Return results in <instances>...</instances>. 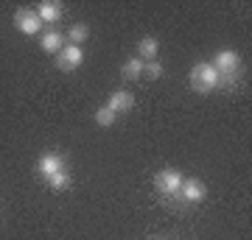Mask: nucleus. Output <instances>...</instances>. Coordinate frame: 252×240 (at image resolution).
Masks as SVG:
<instances>
[{"label": "nucleus", "instance_id": "nucleus-1", "mask_svg": "<svg viewBox=\"0 0 252 240\" xmlns=\"http://www.w3.org/2000/svg\"><path fill=\"white\" fill-rule=\"evenodd\" d=\"M216 84H219V73L213 64L210 62L193 64V70H190V87L196 89V92H210Z\"/></svg>", "mask_w": 252, "mask_h": 240}, {"label": "nucleus", "instance_id": "nucleus-2", "mask_svg": "<svg viewBox=\"0 0 252 240\" xmlns=\"http://www.w3.org/2000/svg\"><path fill=\"white\" fill-rule=\"evenodd\" d=\"M182 173L180 170H171V168H165L157 173V179H154V185H157V190L160 193H165V196H174V193H180V187H182Z\"/></svg>", "mask_w": 252, "mask_h": 240}, {"label": "nucleus", "instance_id": "nucleus-3", "mask_svg": "<svg viewBox=\"0 0 252 240\" xmlns=\"http://www.w3.org/2000/svg\"><path fill=\"white\" fill-rule=\"evenodd\" d=\"M84 62V53H81L79 45H67L59 51V59H56V67L59 70H76L79 64Z\"/></svg>", "mask_w": 252, "mask_h": 240}, {"label": "nucleus", "instance_id": "nucleus-4", "mask_svg": "<svg viewBox=\"0 0 252 240\" xmlns=\"http://www.w3.org/2000/svg\"><path fill=\"white\" fill-rule=\"evenodd\" d=\"M39 26H42V23L36 17V11H31V9H20L17 14H14V28L23 31V34H36Z\"/></svg>", "mask_w": 252, "mask_h": 240}, {"label": "nucleus", "instance_id": "nucleus-5", "mask_svg": "<svg viewBox=\"0 0 252 240\" xmlns=\"http://www.w3.org/2000/svg\"><path fill=\"white\" fill-rule=\"evenodd\" d=\"M238 53L235 51H219L216 59H213V67H216V73L221 76V73H235L238 70Z\"/></svg>", "mask_w": 252, "mask_h": 240}, {"label": "nucleus", "instance_id": "nucleus-6", "mask_svg": "<svg viewBox=\"0 0 252 240\" xmlns=\"http://www.w3.org/2000/svg\"><path fill=\"white\" fill-rule=\"evenodd\" d=\"M36 170L42 173V176H54L59 170H64V160L59 154H42L39 162H36Z\"/></svg>", "mask_w": 252, "mask_h": 240}, {"label": "nucleus", "instance_id": "nucleus-7", "mask_svg": "<svg viewBox=\"0 0 252 240\" xmlns=\"http://www.w3.org/2000/svg\"><path fill=\"white\" fill-rule=\"evenodd\" d=\"M109 109H112V112H129V109L135 107V95H132V92H126V89H118V92H112V95H109V104H107Z\"/></svg>", "mask_w": 252, "mask_h": 240}, {"label": "nucleus", "instance_id": "nucleus-8", "mask_svg": "<svg viewBox=\"0 0 252 240\" xmlns=\"http://www.w3.org/2000/svg\"><path fill=\"white\" fill-rule=\"evenodd\" d=\"M205 185L202 182H196V179H188V182H182V198L185 201H190V204H199L202 198H205Z\"/></svg>", "mask_w": 252, "mask_h": 240}, {"label": "nucleus", "instance_id": "nucleus-9", "mask_svg": "<svg viewBox=\"0 0 252 240\" xmlns=\"http://www.w3.org/2000/svg\"><path fill=\"white\" fill-rule=\"evenodd\" d=\"M36 17H39V23H56V20L62 17V3H56V0H45V3L36 9Z\"/></svg>", "mask_w": 252, "mask_h": 240}, {"label": "nucleus", "instance_id": "nucleus-10", "mask_svg": "<svg viewBox=\"0 0 252 240\" xmlns=\"http://www.w3.org/2000/svg\"><path fill=\"white\" fill-rule=\"evenodd\" d=\"M62 42H64V36L59 34V31H48V34L39 39V45H42V51H45V53H56V51H62Z\"/></svg>", "mask_w": 252, "mask_h": 240}, {"label": "nucleus", "instance_id": "nucleus-11", "mask_svg": "<svg viewBox=\"0 0 252 240\" xmlns=\"http://www.w3.org/2000/svg\"><path fill=\"white\" fill-rule=\"evenodd\" d=\"M157 51H160V42H157L154 36H143V39H140V59L154 62V59H157Z\"/></svg>", "mask_w": 252, "mask_h": 240}, {"label": "nucleus", "instance_id": "nucleus-12", "mask_svg": "<svg viewBox=\"0 0 252 240\" xmlns=\"http://www.w3.org/2000/svg\"><path fill=\"white\" fill-rule=\"evenodd\" d=\"M140 76H143V59H129V62L124 64V79L137 81Z\"/></svg>", "mask_w": 252, "mask_h": 240}, {"label": "nucleus", "instance_id": "nucleus-13", "mask_svg": "<svg viewBox=\"0 0 252 240\" xmlns=\"http://www.w3.org/2000/svg\"><path fill=\"white\" fill-rule=\"evenodd\" d=\"M48 182H51L54 190H64V187H70V173H67V170H59L54 176H48Z\"/></svg>", "mask_w": 252, "mask_h": 240}, {"label": "nucleus", "instance_id": "nucleus-14", "mask_svg": "<svg viewBox=\"0 0 252 240\" xmlns=\"http://www.w3.org/2000/svg\"><path fill=\"white\" fill-rule=\"evenodd\" d=\"M115 117L118 115L109 107H101L98 112H95V123H98V126H112V123H115Z\"/></svg>", "mask_w": 252, "mask_h": 240}, {"label": "nucleus", "instance_id": "nucleus-15", "mask_svg": "<svg viewBox=\"0 0 252 240\" xmlns=\"http://www.w3.org/2000/svg\"><path fill=\"white\" fill-rule=\"evenodd\" d=\"M87 34H90V31H87V26H73L67 36L73 39V45H81L84 39H87Z\"/></svg>", "mask_w": 252, "mask_h": 240}, {"label": "nucleus", "instance_id": "nucleus-16", "mask_svg": "<svg viewBox=\"0 0 252 240\" xmlns=\"http://www.w3.org/2000/svg\"><path fill=\"white\" fill-rule=\"evenodd\" d=\"M143 76H149V79H160L162 76V64L160 62H143Z\"/></svg>", "mask_w": 252, "mask_h": 240}]
</instances>
